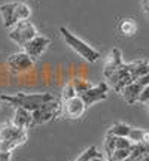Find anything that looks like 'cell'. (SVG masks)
<instances>
[{
  "instance_id": "cell-1",
  "label": "cell",
  "mask_w": 149,
  "mask_h": 161,
  "mask_svg": "<svg viewBox=\"0 0 149 161\" xmlns=\"http://www.w3.org/2000/svg\"><path fill=\"white\" fill-rule=\"evenodd\" d=\"M51 92H17V94H0V100L14 108H23L30 112L39 109L42 104L54 100Z\"/></svg>"
},
{
  "instance_id": "cell-2",
  "label": "cell",
  "mask_w": 149,
  "mask_h": 161,
  "mask_svg": "<svg viewBox=\"0 0 149 161\" xmlns=\"http://www.w3.org/2000/svg\"><path fill=\"white\" fill-rule=\"evenodd\" d=\"M60 35L63 37V40L66 42V45H69V48H72L80 58H84L88 63H97L100 58V52L97 49H94L91 45H88L86 42H84L82 39H79L78 36H74L67 27H60Z\"/></svg>"
},
{
  "instance_id": "cell-3",
  "label": "cell",
  "mask_w": 149,
  "mask_h": 161,
  "mask_svg": "<svg viewBox=\"0 0 149 161\" xmlns=\"http://www.w3.org/2000/svg\"><path fill=\"white\" fill-rule=\"evenodd\" d=\"M27 142V133L18 128L11 121L0 124V151H14L19 145Z\"/></svg>"
},
{
  "instance_id": "cell-4",
  "label": "cell",
  "mask_w": 149,
  "mask_h": 161,
  "mask_svg": "<svg viewBox=\"0 0 149 161\" xmlns=\"http://www.w3.org/2000/svg\"><path fill=\"white\" fill-rule=\"evenodd\" d=\"M61 112H63V102L58 100L57 97L48 103L42 104L39 109L31 112V128L36 125L46 124L49 121H54Z\"/></svg>"
},
{
  "instance_id": "cell-5",
  "label": "cell",
  "mask_w": 149,
  "mask_h": 161,
  "mask_svg": "<svg viewBox=\"0 0 149 161\" xmlns=\"http://www.w3.org/2000/svg\"><path fill=\"white\" fill-rule=\"evenodd\" d=\"M36 35H39V31L36 29V25L29 19H24V21H18L17 24H14L11 29H9V39L17 43L18 46L23 48L30 39H33Z\"/></svg>"
},
{
  "instance_id": "cell-6",
  "label": "cell",
  "mask_w": 149,
  "mask_h": 161,
  "mask_svg": "<svg viewBox=\"0 0 149 161\" xmlns=\"http://www.w3.org/2000/svg\"><path fill=\"white\" fill-rule=\"evenodd\" d=\"M106 80H108L106 84L109 85V88H112V90L116 92H121L125 85L134 82V80H133V76H131V72H130V64L122 63Z\"/></svg>"
},
{
  "instance_id": "cell-7",
  "label": "cell",
  "mask_w": 149,
  "mask_h": 161,
  "mask_svg": "<svg viewBox=\"0 0 149 161\" xmlns=\"http://www.w3.org/2000/svg\"><path fill=\"white\" fill-rule=\"evenodd\" d=\"M108 94H109V85L106 82H100L98 85H92L90 90L80 92L79 97L82 98V102L85 103V106H91V104L97 103V102H102V100H106L108 98Z\"/></svg>"
},
{
  "instance_id": "cell-8",
  "label": "cell",
  "mask_w": 149,
  "mask_h": 161,
  "mask_svg": "<svg viewBox=\"0 0 149 161\" xmlns=\"http://www.w3.org/2000/svg\"><path fill=\"white\" fill-rule=\"evenodd\" d=\"M49 45H51V40L48 39L46 36L36 35L33 39H30L29 42L23 46V49L29 57H31L36 61L39 57H42V54L48 49Z\"/></svg>"
},
{
  "instance_id": "cell-9",
  "label": "cell",
  "mask_w": 149,
  "mask_h": 161,
  "mask_svg": "<svg viewBox=\"0 0 149 161\" xmlns=\"http://www.w3.org/2000/svg\"><path fill=\"white\" fill-rule=\"evenodd\" d=\"M8 67L12 70V72H17V73H23V72H27L30 70L33 66H35V60L31 57H29L24 51L21 52H15V54H11L8 57Z\"/></svg>"
},
{
  "instance_id": "cell-10",
  "label": "cell",
  "mask_w": 149,
  "mask_h": 161,
  "mask_svg": "<svg viewBox=\"0 0 149 161\" xmlns=\"http://www.w3.org/2000/svg\"><path fill=\"white\" fill-rule=\"evenodd\" d=\"M85 109L86 106L79 96L63 102V114L69 119H79L80 116L85 114Z\"/></svg>"
},
{
  "instance_id": "cell-11",
  "label": "cell",
  "mask_w": 149,
  "mask_h": 161,
  "mask_svg": "<svg viewBox=\"0 0 149 161\" xmlns=\"http://www.w3.org/2000/svg\"><path fill=\"white\" fill-rule=\"evenodd\" d=\"M11 122L23 130L31 128V112L27 109H23V108H15Z\"/></svg>"
},
{
  "instance_id": "cell-12",
  "label": "cell",
  "mask_w": 149,
  "mask_h": 161,
  "mask_svg": "<svg viewBox=\"0 0 149 161\" xmlns=\"http://www.w3.org/2000/svg\"><path fill=\"white\" fill-rule=\"evenodd\" d=\"M121 64H122V57H121V51L118 48H113L112 51H110L109 57H108V61L104 64V69H103V75L104 78L108 79L112 73H113L115 70L119 67Z\"/></svg>"
},
{
  "instance_id": "cell-13",
  "label": "cell",
  "mask_w": 149,
  "mask_h": 161,
  "mask_svg": "<svg viewBox=\"0 0 149 161\" xmlns=\"http://www.w3.org/2000/svg\"><path fill=\"white\" fill-rule=\"evenodd\" d=\"M142 88H143V86H140L137 82H131V84H128V85H125L124 88H122L121 94H122L124 100L127 102V104L137 103L139 94H140V91H142Z\"/></svg>"
},
{
  "instance_id": "cell-14",
  "label": "cell",
  "mask_w": 149,
  "mask_h": 161,
  "mask_svg": "<svg viewBox=\"0 0 149 161\" xmlns=\"http://www.w3.org/2000/svg\"><path fill=\"white\" fill-rule=\"evenodd\" d=\"M0 14L3 18V24L6 29H11L14 24H17V18H15V3H3L0 6Z\"/></svg>"
},
{
  "instance_id": "cell-15",
  "label": "cell",
  "mask_w": 149,
  "mask_h": 161,
  "mask_svg": "<svg viewBox=\"0 0 149 161\" xmlns=\"http://www.w3.org/2000/svg\"><path fill=\"white\" fill-rule=\"evenodd\" d=\"M118 30H119V33L122 36L130 37V36L136 35V31H137V24H136V21H134L133 18H124V19H121L119 25H118Z\"/></svg>"
},
{
  "instance_id": "cell-16",
  "label": "cell",
  "mask_w": 149,
  "mask_h": 161,
  "mask_svg": "<svg viewBox=\"0 0 149 161\" xmlns=\"http://www.w3.org/2000/svg\"><path fill=\"white\" fill-rule=\"evenodd\" d=\"M130 72H131V76H133V80L139 79L142 78L143 75H146L149 72V63L146 61H136V63H131L130 64Z\"/></svg>"
},
{
  "instance_id": "cell-17",
  "label": "cell",
  "mask_w": 149,
  "mask_h": 161,
  "mask_svg": "<svg viewBox=\"0 0 149 161\" xmlns=\"http://www.w3.org/2000/svg\"><path fill=\"white\" fill-rule=\"evenodd\" d=\"M130 130H131V127L124 124V122H115L113 125L108 130V133L115 136V137H128Z\"/></svg>"
},
{
  "instance_id": "cell-18",
  "label": "cell",
  "mask_w": 149,
  "mask_h": 161,
  "mask_svg": "<svg viewBox=\"0 0 149 161\" xmlns=\"http://www.w3.org/2000/svg\"><path fill=\"white\" fill-rule=\"evenodd\" d=\"M30 15H31V11H30V6L25 5L24 2H17L15 3V18L18 21H24V19H29Z\"/></svg>"
},
{
  "instance_id": "cell-19",
  "label": "cell",
  "mask_w": 149,
  "mask_h": 161,
  "mask_svg": "<svg viewBox=\"0 0 149 161\" xmlns=\"http://www.w3.org/2000/svg\"><path fill=\"white\" fill-rule=\"evenodd\" d=\"M100 155H102V154L97 151V148H96V146H90L88 149L84 151V152H82V154H80V155L74 161H91L92 158L100 157Z\"/></svg>"
},
{
  "instance_id": "cell-20",
  "label": "cell",
  "mask_w": 149,
  "mask_h": 161,
  "mask_svg": "<svg viewBox=\"0 0 149 161\" xmlns=\"http://www.w3.org/2000/svg\"><path fill=\"white\" fill-rule=\"evenodd\" d=\"M115 140L116 137L112 136V134H106V137H104V152H106V157H108V160H109V157L113 154V151L116 149V145H115Z\"/></svg>"
},
{
  "instance_id": "cell-21",
  "label": "cell",
  "mask_w": 149,
  "mask_h": 161,
  "mask_svg": "<svg viewBox=\"0 0 149 161\" xmlns=\"http://www.w3.org/2000/svg\"><path fill=\"white\" fill-rule=\"evenodd\" d=\"M72 84H73L74 91H76L78 96H79L80 92L86 91V90H90V88L92 86V84L90 82V80H84V79H73L72 80Z\"/></svg>"
},
{
  "instance_id": "cell-22",
  "label": "cell",
  "mask_w": 149,
  "mask_h": 161,
  "mask_svg": "<svg viewBox=\"0 0 149 161\" xmlns=\"http://www.w3.org/2000/svg\"><path fill=\"white\" fill-rule=\"evenodd\" d=\"M76 96H78V94H76V91H74L73 84H72V80H69V82L63 86V91H61V100L66 102V100H70V98L76 97Z\"/></svg>"
},
{
  "instance_id": "cell-23",
  "label": "cell",
  "mask_w": 149,
  "mask_h": 161,
  "mask_svg": "<svg viewBox=\"0 0 149 161\" xmlns=\"http://www.w3.org/2000/svg\"><path fill=\"white\" fill-rule=\"evenodd\" d=\"M145 136V130H140V128H133L130 130V134H128V139L131 140L133 143H140L142 139Z\"/></svg>"
},
{
  "instance_id": "cell-24",
  "label": "cell",
  "mask_w": 149,
  "mask_h": 161,
  "mask_svg": "<svg viewBox=\"0 0 149 161\" xmlns=\"http://www.w3.org/2000/svg\"><path fill=\"white\" fill-rule=\"evenodd\" d=\"M115 145H116V149H131L133 142L128 137H116Z\"/></svg>"
},
{
  "instance_id": "cell-25",
  "label": "cell",
  "mask_w": 149,
  "mask_h": 161,
  "mask_svg": "<svg viewBox=\"0 0 149 161\" xmlns=\"http://www.w3.org/2000/svg\"><path fill=\"white\" fill-rule=\"evenodd\" d=\"M137 102L139 103H142V104H146L149 102V85H146V86L142 88V91H140V94H139Z\"/></svg>"
},
{
  "instance_id": "cell-26",
  "label": "cell",
  "mask_w": 149,
  "mask_h": 161,
  "mask_svg": "<svg viewBox=\"0 0 149 161\" xmlns=\"http://www.w3.org/2000/svg\"><path fill=\"white\" fill-rule=\"evenodd\" d=\"M134 82H137L140 86H146V85H149V72L146 73V75H143L142 78H139V79H136Z\"/></svg>"
},
{
  "instance_id": "cell-27",
  "label": "cell",
  "mask_w": 149,
  "mask_h": 161,
  "mask_svg": "<svg viewBox=\"0 0 149 161\" xmlns=\"http://www.w3.org/2000/svg\"><path fill=\"white\" fill-rule=\"evenodd\" d=\"M12 152L11 151H0V161H11Z\"/></svg>"
},
{
  "instance_id": "cell-28",
  "label": "cell",
  "mask_w": 149,
  "mask_h": 161,
  "mask_svg": "<svg viewBox=\"0 0 149 161\" xmlns=\"http://www.w3.org/2000/svg\"><path fill=\"white\" fill-rule=\"evenodd\" d=\"M140 143L145 146V151H146V154H149V131H145V136L142 139V142Z\"/></svg>"
},
{
  "instance_id": "cell-29",
  "label": "cell",
  "mask_w": 149,
  "mask_h": 161,
  "mask_svg": "<svg viewBox=\"0 0 149 161\" xmlns=\"http://www.w3.org/2000/svg\"><path fill=\"white\" fill-rule=\"evenodd\" d=\"M143 11H145V15L149 18V0H143Z\"/></svg>"
},
{
  "instance_id": "cell-30",
  "label": "cell",
  "mask_w": 149,
  "mask_h": 161,
  "mask_svg": "<svg viewBox=\"0 0 149 161\" xmlns=\"http://www.w3.org/2000/svg\"><path fill=\"white\" fill-rule=\"evenodd\" d=\"M91 161H108V160H106L103 155H100V157H96V158H92Z\"/></svg>"
},
{
  "instance_id": "cell-31",
  "label": "cell",
  "mask_w": 149,
  "mask_h": 161,
  "mask_svg": "<svg viewBox=\"0 0 149 161\" xmlns=\"http://www.w3.org/2000/svg\"><path fill=\"white\" fill-rule=\"evenodd\" d=\"M140 161H149V154H145V155L140 158Z\"/></svg>"
},
{
  "instance_id": "cell-32",
  "label": "cell",
  "mask_w": 149,
  "mask_h": 161,
  "mask_svg": "<svg viewBox=\"0 0 149 161\" xmlns=\"http://www.w3.org/2000/svg\"><path fill=\"white\" fill-rule=\"evenodd\" d=\"M146 104H148V112H149V102H148V103H146Z\"/></svg>"
},
{
  "instance_id": "cell-33",
  "label": "cell",
  "mask_w": 149,
  "mask_h": 161,
  "mask_svg": "<svg viewBox=\"0 0 149 161\" xmlns=\"http://www.w3.org/2000/svg\"><path fill=\"white\" fill-rule=\"evenodd\" d=\"M0 106H2V100H0Z\"/></svg>"
},
{
  "instance_id": "cell-34",
  "label": "cell",
  "mask_w": 149,
  "mask_h": 161,
  "mask_svg": "<svg viewBox=\"0 0 149 161\" xmlns=\"http://www.w3.org/2000/svg\"><path fill=\"white\" fill-rule=\"evenodd\" d=\"M139 161H140V160H139Z\"/></svg>"
}]
</instances>
